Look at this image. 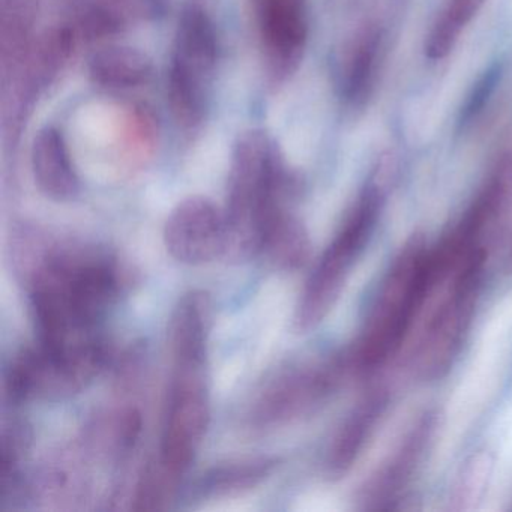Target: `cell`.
I'll list each match as a JSON object with an SVG mask.
<instances>
[{"label":"cell","instance_id":"cell-1","mask_svg":"<svg viewBox=\"0 0 512 512\" xmlns=\"http://www.w3.org/2000/svg\"><path fill=\"white\" fill-rule=\"evenodd\" d=\"M14 260L31 292L38 343L73 347L101 340L98 323L127 283L113 254L25 229L17 233Z\"/></svg>","mask_w":512,"mask_h":512},{"label":"cell","instance_id":"cell-2","mask_svg":"<svg viewBox=\"0 0 512 512\" xmlns=\"http://www.w3.org/2000/svg\"><path fill=\"white\" fill-rule=\"evenodd\" d=\"M448 272L422 235H413L389 265L364 329L346 350L350 373L370 374L401 349L428 296Z\"/></svg>","mask_w":512,"mask_h":512},{"label":"cell","instance_id":"cell-3","mask_svg":"<svg viewBox=\"0 0 512 512\" xmlns=\"http://www.w3.org/2000/svg\"><path fill=\"white\" fill-rule=\"evenodd\" d=\"M298 191V179L275 140L263 130L242 133L230 163L224 259L245 262L262 253L269 217Z\"/></svg>","mask_w":512,"mask_h":512},{"label":"cell","instance_id":"cell-4","mask_svg":"<svg viewBox=\"0 0 512 512\" xmlns=\"http://www.w3.org/2000/svg\"><path fill=\"white\" fill-rule=\"evenodd\" d=\"M383 202L385 191L379 179L361 191L305 284L293 319L296 331H313L331 313L376 229Z\"/></svg>","mask_w":512,"mask_h":512},{"label":"cell","instance_id":"cell-5","mask_svg":"<svg viewBox=\"0 0 512 512\" xmlns=\"http://www.w3.org/2000/svg\"><path fill=\"white\" fill-rule=\"evenodd\" d=\"M218 53L217 28L209 11L199 2L185 5L176 25L167 76L169 106L184 130H197L205 122Z\"/></svg>","mask_w":512,"mask_h":512},{"label":"cell","instance_id":"cell-6","mask_svg":"<svg viewBox=\"0 0 512 512\" xmlns=\"http://www.w3.org/2000/svg\"><path fill=\"white\" fill-rule=\"evenodd\" d=\"M487 253L472 251L452 272L448 292L425 325L412 355V368L424 382L442 379L463 349L481 292Z\"/></svg>","mask_w":512,"mask_h":512},{"label":"cell","instance_id":"cell-7","mask_svg":"<svg viewBox=\"0 0 512 512\" xmlns=\"http://www.w3.org/2000/svg\"><path fill=\"white\" fill-rule=\"evenodd\" d=\"M109 361L103 340L74 347L38 343L23 349L5 373V398L13 406L31 400H64L86 388Z\"/></svg>","mask_w":512,"mask_h":512},{"label":"cell","instance_id":"cell-8","mask_svg":"<svg viewBox=\"0 0 512 512\" xmlns=\"http://www.w3.org/2000/svg\"><path fill=\"white\" fill-rule=\"evenodd\" d=\"M166 421L157 460L182 478L190 469L211 421L208 350H175Z\"/></svg>","mask_w":512,"mask_h":512},{"label":"cell","instance_id":"cell-9","mask_svg":"<svg viewBox=\"0 0 512 512\" xmlns=\"http://www.w3.org/2000/svg\"><path fill=\"white\" fill-rule=\"evenodd\" d=\"M349 374L344 352L281 370L254 395L248 425L254 430H274L313 415Z\"/></svg>","mask_w":512,"mask_h":512},{"label":"cell","instance_id":"cell-10","mask_svg":"<svg viewBox=\"0 0 512 512\" xmlns=\"http://www.w3.org/2000/svg\"><path fill=\"white\" fill-rule=\"evenodd\" d=\"M266 70L275 83L296 73L310 34L308 0H254Z\"/></svg>","mask_w":512,"mask_h":512},{"label":"cell","instance_id":"cell-11","mask_svg":"<svg viewBox=\"0 0 512 512\" xmlns=\"http://www.w3.org/2000/svg\"><path fill=\"white\" fill-rule=\"evenodd\" d=\"M437 419L436 412L427 410L413 422L394 451L359 490L358 502L362 509L385 511L394 508V502L412 484L427 455L436 431Z\"/></svg>","mask_w":512,"mask_h":512},{"label":"cell","instance_id":"cell-12","mask_svg":"<svg viewBox=\"0 0 512 512\" xmlns=\"http://www.w3.org/2000/svg\"><path fill=\"white\" fill-rule=\"evenodd\" d=\"M164 244L170 256L184 265H205L218 257H224V212L206 197H188L167 218Z\"/></svg>","mask_w":512,"mask_h":512},{"label":"cell","instance_id":"cell-13","mask_svg":"<svg viewBox=\"0 0 512 512\" xmlns=\"http://www.w3.org/2000/svg\"><path fill=\"white\" fill-rule=\"evenodd\" d=\"M382 31L376 22H364L344 38L332 59L335 91L346 106L362 107L370 98L379 67Z\"/></svg>","mask_w":512,"mask_h":512},{"label":"cell","instance_id":"cell-14","mask_svg":"<svg viewBox=\"0 0 512 512\" xmlns=\"http://www.w3.org/2000/svg\"><path fill=\"white\" fill-rule=\"evenodd\" d=\"M512 209V155L500 158L469 208L449 235L464 250L484 247L482 238Z\"/></svg>","mask_w":512,"mask_h":512},{"label":"cell","instance_id":"cell-15","mask_svg":"<svg viewBox=\"0 0 512 512\" xmlns=\"http://www.w3.org/2000/svg\"><path fill=\"white\" fill-rule=\"evenodd\" d=\"M35 182L44 196L55 202H70L79 196L80 179L64 134L53 127L41 128L31 148Z\"/></svg>","mask_w":512,"mask_h":512},{"label":"cell","instance_id":"cell-16","mask_svg":"<svg viewBox=\"0 0 512 512\" xmlns=\"http://www.w3.org/2000/svg\"><path fill=\"white\" fill-rule=\"evenodd\" d=\"M388 403L389 395L385 389H374L359 401L358 406L338 428L329 446L328 457H326V470L329 475L340 478L352 469L353 464L358 461L359 455L364 452L365 446L376 433L388 409Z\"/></svg>","mask_w":512,"mask_h":512},{"label":"cell","instance_id":"cell-17","mask_svg":"<svg viewBox=\"0 0 512 512\" xmlns=\"http://www.w3.org/2000/svg\"><path fill=\"white\" fill-rule=\"evenodd\" d=\"M142 427V415L136 407L100 413L83 434V448L104 460H124L136 448Z\"/></svg>","mask_w":512,"mask_h":512},{"label":"cell","instance_id":"cell-18","mask_svg":"<svg viewBox=\"0 0 512 512\" xmlns=\"http://www.w3.org/2000/svg\"><path fill=\"white\" fill-rule=\"evenodd\" d=\"M152 61L142 50L130 46H107L89 61V77L110 91L140 88L151 80Z\"/></svg>","mask_w":512,"mask_h":512},{"label":"cell","instance_id":"cell-19","mask_svg":"<svg viewBox=\"0 0 512 512\" xmlns=\"http://www.w3.org/2000/svg\"><path fill=\"white\" fill-rule=\"evenodd\" d=\"M262 253L281 271H296L310 259L311 241L302 221L286 206L272 212L265 226Z\"/></svg>","mask_w":512,"mask_h":512},{"label":"cell","instance_id":"cell-20","mask_svg":"<svg viewBox=\"0 0 512 512\" xmlns=\"http://www.w3.org/2000/svg\"><path fill=\"white\" fill-rule=\"evenodd\" d=\"M277 460L269 457L229 461L209 469L197 482L196 493L202 499L236 496L250 491L272 475Z\"/></svg>","mask_w":512,"mask_h":512},{"label":"cell","instance_id":"cell-21","mask_svg":"<svg viewBox=\"0 0 512 512\" xmlns=\"http://www.w3.org/2000/svg\"><path fill=\"white\" fill-rule=\"evenodd\" d=\"M35 8L32 0H2L0 49L5 76L20 67L31 50Z\"/></svg>","mask_w":512,"mask_h":512},{"label":"cell","instance_id":"cell-22","mask_svg":"<svg viewBox=\"0 0 512 512\" xmlns=\"http://www.w3.org/2000/svg\"><path fill=\"white\" fill-rule=\"evenodd\" d=\"M484 2L485 0H446L428 32L425 56L430 61L445 59L457 46L467 26L478 16Z\"/></svg>","mask_w":512,"mask_h":512},{"label":"cell","instance_id":"cell-23","mask_svg":"<svg viewBox=\"0 0 512 512\" xmlns=\"http://www.w3.org/2000/svg\"><path fill=\"white\" fill-rule=\"evenodd\" d=\"M497 79H499V70L497 68H490L484 76L479 79L473 88L472 94L467 98L466 104H464L463 110H461V124H467V122L473 121L479 113L484 109L485 103L488 98L493 94L494 88L497 85Z\"/></svg>","mask_w":512,"mask_h":512}]
</instances>
